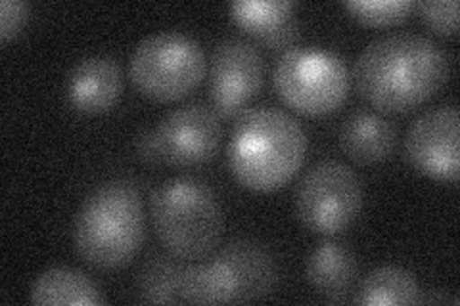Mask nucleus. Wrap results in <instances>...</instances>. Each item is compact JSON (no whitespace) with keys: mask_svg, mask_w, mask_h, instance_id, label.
Masks as SVG:
<instances>
[{"mask_svg":"<svg viewBox=\"0 0 460 306\" xmlns=\"http://www.w3.org/2000/svg\"><path fill=\"white\" fill-rule=\"evenodd\" d=\"M449 77V57L434 39L399 31L370 40L357 56L353 81L368 104L407 113L434 96Z\"/></svg>","mask_w":460,"mask_h":306,"instance_id":"obj_1","label":"nucleus"},{"mask_svg":"<svg viewBox=\"0 0 460 306\" xmlns=\"http://www.w3.org/2000/svg\"><path fill=\"white\" fill-rule=\"evenodd\" d=\"M307 155L301 123L279 108H253L238 118L228 144V167L243 188L272 192L290 182Z\"/></svg>","mask_w":460,"mask_h":306,"instance_id":"obj_2","label":"nucleus"},{"mask_svg":"<svg viewBox=\"0 0 460 306\" xmlns=\"http://www.w3.org/2000/svg\"><path fill=\"white\" fill-rule=\"evenodd\" d=\"M146 214L138 188L110 180L84 199L74 226L75 251L94 268L125 267L144 241Z\"/></svg>","mask_w":460,"mask_h":306,"instance_id":"obj_3","label":"nucleus"},{"mask_svg":"<svg viewBox=\"0 0 460 306\" xmlns=\"http://www.w3.org/2000/svg\"><path fill=\"white\" fill-rule=\"evenodd\" d=\"M152 221L165 251L181 260L209 255L225 230L219 197L194 177H177L155 188Z\"/></svg>","mask_w":460,"mask_h":306,"instance_id":"obj_4","label":"nucleus"},{"mask_svg":"<svg viewBox=\"0 0 460 306\" xmlns=\"http://www.w3.org/2000/svg\"><path fill=\"white\" fill-rule=\"evenodd\" d=\"M279 280L272 255L250 240H234L208 262L184 267L181 302L225 304L265 299Z\"/></svg>","mask_w":460,"mask_h":306,"instance_id":"obj_5","label":"nucleus"},{"mask_svg":"<svg viewBox=\"0 0 460 306\" xmlns=\"http://www.w3.org/2000/svg\"><path fill=\"white\" fill-rule=\"evenodd\" d=\"M208 71L199 42L181 31H157L142 39L128 60V77L144 96L169 101L192 92Z\"/></svg>","mask_w":460,"mask_h":306,"instance_id":"obj_6","label":"nucleus"},{"mask_svg":"<svg viewBox=\"0 0 460 306\" xmlns=\"http://www.w3.org/2000/svg\"><path fill=\"white\" fill-rule=\"evenodd\" d=\"M272 81L288 106L313 118L336 111L349 92V71L343 57L323 48L286 50Z\"/></svg>","mask_w":460,"mask_h":306,"instance_id":"obj_7","label":"nucleus"},{"mask_svg":"<svg viewBox=\"0 0 460 306\" xmlns=\"http://www.w3.org/2000/svg\"><path fill=\"white\" fill-rule=\"evenodd\" d=\"M363 209V184L357 172L336 159L313 165L299 180L296 213L301 224L321 236H336Z\"/></svg>","mask_w":460,"mask_h":306,"instance_id":"obj_8","label":"nucleus"},{"mask_svg":"<svg viewBox=\"0 0 460 306\" xmlns=\"http://www.w3.org/2000/svg\"><path fill=\"white\" fill-rule=\"evenodd\" d=\"M208 71L211 108L225 119H236L246 113L263 86L261 52L246 39L228 37L217 42Z\"/></svg>","mask_w":460,"mask_h":306,"instance_id":"obj_9","label":"nucleus"},{"mask_svg":"<svg viewBox=\"0 0 460 306\" xmlns=\"http://www.w3.org/2000/svg\"><path fill=\"white\" fill-rule=\"evenodd\" d=\"M164 163L194 167L217 153L223 138L221 115L201 101L171 109L155 125Z\"/></svg>","mask_w":460,"mask_h":306,"instance_id":"obj_10","label":"nucleus"},{"mask_svg":"<svg viewBox=\"0 0 460 306\" xmlns=\"http://www.w3.org/2000/svg\"><path fill=\"white\" fill-rule=\"evenodd\" d=\"M405 155L412 169L439 182H456L458 109L453 104L424 111L405 135Z\"/></svg>","mask_w":460,"mask_h":306,"instance_id":"obj_11","label":"nucleus"},{"mask_svg":"<svg viewBox=\"0 0 460 306\" xmlns=\"http://www.w3.org/2000/svg\"><path fill=\"white\" fill-rule=\"evenodd\" d=\"M230 18L252 39L272 50H290L299 39L296 4L290 0H238Z\"/></svg>","mask_w":460,"mask_h":306,"instance_id":"obj_12","label":"nucleus"},{"mask_svg":"<svg viewBox=\"0 0 460 306\" xmlns=\"http://www.w3.org/2000/svg\"><path fill=\"white\" fill-rule=\"evenodd\" d=\"M123 89L119 64L110 56H89L67 77V100L77 111L104 113L115 106Z\"/></svg>","mask_w":460,"mask_h":306,"instance_id":"obj_13","label":"nucleus"},{"mask_svg":"<svg viewBox=\"0 0 460 306\" xmlns=\"http://www.w3.org/2000/svg\"><path fill=\"white\" fill-rule=\"evenodd\" d=\"M340 144L357 163H380L395 148V128L382 115L358 109L341 125Z\"/></svg>","mask_w":460,"mask_h":306,"instance_id":"obj_14","label":"nucleus"},{"mask_svg":"<svg viewBox=\"0 0 460 306\" xmlns=\"http://www.w3.org/2000/svg\"><path fill=\"white\" fill-rule=\"evenodd\" d=\"M305 274L316 293L340 302L349 295L357 280V260L343 243L324 241L311 253Z\"/></svg>","mask_w":460,"mask_h":306,"instance_id":"obj_15","label":"nucleus"},{"mask_svg":"<svg viewBox=\"0 0 460 306\" xmlns=\"http://www.w3.org/2000/svg\"><path fill=\"white\" fill-rule=\"evenodd\" d=\"M35 304H100L98 285L84 272L69 267H54L42 272L31 285Z\"/></svg>","mask_w":460,"mask_h":306,"instance_id":"obj_16","label":"nucleus"},{"mask_svg":"<svg viewBox=\"0 0 460 306\" xmlns=\"http://www.w3.org/2000/svg\"><path fill=\"white\" fill-rule=\"evenodd\" d=\"M357 302L370 306L416 304L422 302L419 280L405 268L380 267L374 268L358 287Z\"/></svg>","mask_w":460,"mask_h":306,"instance_id":"obj_17","label":"nucleus"},{"mask_svg":"<svg viewBox=\"0 0 460 306\" xmlns=\"http://www.w3.org/2000/svg\"><path fill=\"white\" fill-rule=\"evenodd\" d=\"M184 267L175 257L152 255L138 274V295L144 302H181V280Z\"/></svg>","mask_w":460,"mask_h":306,"instance_id":"obj_18","label":"nucleus"},{"mask_svg":"<svg viewBox=\"0 0 460 306\" xmlns=\"http://www.w3.org/2000/svg\"><path fill=\"white\" fill-rule=\"evenodd\" d=\"M343 6L361 23L384 27L405 20L414 8V3L411 0H348Z\"/></svg>","mask_w":460,"mask_h":306,"instance_id":"obj_19","label":"nucleus"},{"mask_svg":"<svg viewBox=\"0 0 460 306\" xmlns=\"http://www.w3.org/2000/svg\"><path fill=\"white\" fill-rule=\"evenodd\" d=\"M422 22L439 35H455L458 27L456 0H422L416 3Z\"/></svg>","mask_w":460,"mask_h":306,"instance_id":"obj_20","label":"nucleus"},{"mask_svg":"<svg viewBox=\"0 0 460 306\" xmlns=\"http://www.w3.org/2000/svg\"><path fill=\"white\" fill-rule=\"evenodd\" d=\"M29 6L22 0H3L0 3V40L6 42L20 33L27 22Z\"/></svg>","mask_w":460,"mask_h":306,"instance_id":"obj_21","label":"nucleus"},{"mask_svg":"<svg viewBox=\"0 0 460 306\" xmlns=\"http://www.w3.org/2000/svg\"><path fill=\"white\" fill-rule=\"evenodd\" d=\"M137 155L148 165H162L164 163L162 150H160V144H157V136H155L154 128L144 130V133L137 138Z\"/></svg>","mask_w":460,"mask_h":306,"instance_id":"obj_22","label":"nucleus"}]
</instances>
